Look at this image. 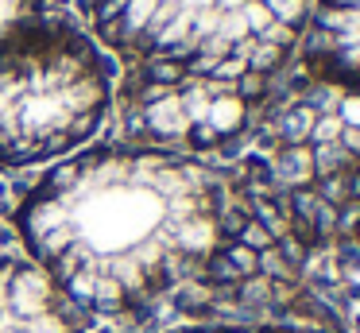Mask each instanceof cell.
<instances>
[{
	"mask_svg": "<svg viewBox=\"0 0 360 333\" xmlns=\"http://www.w3.org/2000/svg\"><path fill=\"white\" fill-rule=\"evenodd\" d=\"M198 170L159 155L97 151L55 167L20 206L27 260L86 322L155 310L217 240Z\"/></svg>",
	"mask_w": 360,
	"mask_h": 333,
	"instance_id": "1",
	"label": "cell"
},
{
	"mask_svg": "<svg viewBox=\"0 0 360 333\" xmlns=\"http://www.w3.org/2000/svg\"><path fill=\"white\" fill-rule=\"evenodd\" d=\"M109 74L101 54L66 27L0 39V163L27 167L86 144L105 120Z\"/></svg>",
	"mask_w": 360,
	"mask_h": 333,
	"instance_id": "2",
	"label": "cell"
},
{
	"mask_svg": "<svg viewBox=\"0 0 360 333\" xmlns=\"http://www.w3.org/2000/svg\"><path fill=\"white\" fill-rule=\"evenodd\" d=\"M0 333H86V318L32 260L0 256Z\"/></svg>",
	"mask_w": 360,
	"mask_h": 333,
	"instance_id": "3",
	"label": "cell"
},
{
	"mask_svg": "<svg viewBox=\"0 0 360 333\" xmlns=\"http://www.w3.org/2000/svg\"><path fill=\"white\" fill-rule=\"evenodd\" d=\"M240 116H244V105L236 97H213L205 124H210V132H233L240 124Z\"/></svg>",
	"mask_w": 360,
	"mask_h": 333,
	"instance_id": "4",
	"label": "cell"
},
{
	"mask_svg": "<svg viewBox=\"0 0 360 333\" xmlns=\"http://www.w3.org/2000/svg\"><path fill=\"white\" fill-rule=\"evenodd\" d=\"M264 4H267V12H271L275 20H283V23L295 20V15L302 12V0H264Z\"/></svg>",
	"mask_w": 360,
	"mask_h": 333,
	"instance_id": "5",
	"label": "cell"
},
{
	"mask_svg": "<svg viewBox=\"0 0 360 333\" xmlns=\"http://www.w3.org/2000/svg\"><path fill=\"white\" fill-rule=\"evenodd\" d=\"M345 120H349V124H356V128H360V97L345 101Z\"/></svg>",
	"mask_w": 360,
	"mask_h": 333,
	"instance_id": "6",
	"label": "cell"
},
{
	"mask_svg": "<svg viewBox=\"0 0 360 333\" xmlns=\"http://www.w3.org/2000/svg\"><path fill=\"white\" fill-rule=\"evenodd\" d=\"M337 132H341V124H337V120H321L318 124V139H333Z\"/></svg>",
	"mask_w": 360,
	"mask_h": 333,
	"instance_id": "7",
	"label": "cell"
}]
</instances>
